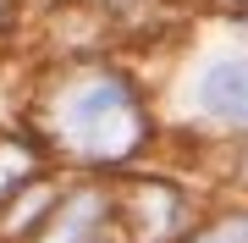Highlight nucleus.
Listing matches in <instances>:
<instances>
[{
    "mask_svg": "<svg viewBox=\"0 0 248 243\" xmlns=\"http://www.w3.org/2000/svg\"><path fill=\"white\" fill-rule=\"evenodd\" d=\"M61 133L89 161H122V155H133L138 138H143V116H138L133 89L110 72L83 78L61 99Z\"/></svg>",
    "mask_w": 248,
    "mask_h": 243,
    "instance_id": "obj_1",
    "label": "nucleus"
},
{
    "mask_svg": "<svg viewBox=\"0 0 248 243\" xmlns=\"http://www.w3.org/2000/svg\"><path fill=\"white\" fill-rule=\"evenodd\" d=\"M199 105L221 122H243L248 127V55L237 61H215L199 83Z\"/></svg>",
    "mask_w": 248,
    "mask_h": 243,
    "instance_id": "obj_2",
    "label": "nucleus"
},
{
    "mask_svg": "<svg viewBox=\"0 0 248 243\" xmlns=\"http://www.w3.org/2000/svg\"><path fill=\"white\" fill-rule=\"evenodd\" d=\"M99 216H105V199H99V194H72L66 210H55L45 243H89L99 232Z\"/></svg>",
    "mask_w": 248,
    "mask_h": 243,
    "instance_id": "obj_3",
    "label": "nucleus"
},
{
    "mask_svg": "<svg viewBox=\"0 0 248 243\" xmlns=\"http://www.w3.org/2000/svg\"><path fill=\"white\" fill-rule=\"evenodd\" d=\"M22 171H28V155L0 144V194H6V188H17V182H22Z\"/></svg>",
    "mask_w": 248,
    "mask_h": 243,
    "instance_id": "obj_4",
    "label": "nucleus"
},
{
    "mask_svg": "<svg viewBox=\"0 0 248 243\" xmlns=\"http://www.w3.org/2000/svg\"><path fill=\"white\" fill-rule=\"evenodd\" d=\"M199 243H248V221H226V227H215V232H204Z\"/></svg>",
    "mask_w": 248,
    "mask_h": 243,
    "instance_id": "obj_5",
    "label": "nucleus"
}]
</instances>
